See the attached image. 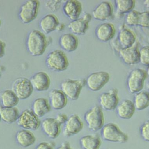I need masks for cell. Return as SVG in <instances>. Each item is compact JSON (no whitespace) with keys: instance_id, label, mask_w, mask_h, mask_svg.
<instances>
[{"instance_id":"6da1fadb","label":"cell","mask_w":149,"mask_h":149,"mask_svg":"<svg viewBox=\"0 0 149 149\" xmlns=\"http://www.w3.org/2000/svg\"><path fill=\"white\" fill-rule=\"evenodd\" d=\"M48 40L44 33L38 30L31 31L27 37L26 47L29 53L33 56H40L45 52Z\"/></svg>"},{"instance_id":"7a4b0ae2","label":"cell","mask_w":149,"mask_h":149,"mask_svg":"<svg viewBox=\"0 0 149 149\" xmlns=\"http://www.w3.org/2000/svg\"><path fill=\"white\" fill-rule=\"evenodd\" d=\"M101 136L104 141L109 142L125 143L129 140V136L115 123L105 124L101 130Z\"/></svg>"},{"instance_id":"3957f363","label":"cell","mask_w":149,"mask_h":149,"mask_svg":"<svg viewBox=\"0 0 149 149\" xmlns=\"http://www.w3.org/2000/svg\"><path fill=\"white\" fill-rule=\"evenodd\" d=\"M84 120L90 131L95 132L101 130L105 125L103 109L100 106H94L86 112Z\"/></svg>"},{"instance_id":"277c9868","label":"cell","mask_w":149,"mask_h":149,"mask_svg":"<svg viewBox=\"0 0 149 149\" xmlns=\"http://www.w3.org/2000/svg\"><path fill=\"white\" fill-rule=\"evenodd\" d=\"M47 67L55 72L65 71L69 66L68 57L61 50H55L48 54L45 60Z\"/></svg>"},{"instance_id":"5b68a950","label":"cell","mask_w":149,"mask_h":149,"mask_svg":"<svg viewBox=\"0 0 149 149\" xmlns=\"http://www.w3.org/2000/svg\"><path fill=\"white\" fill-rule=\"evenodd\" d=\"M148 76L147 71L144 69L136 68L133 70L127 80V86L129 92L132 94H136L143 91Z\"/></svg>"},{"instance_id":"8992f818","label":"cell","mask_w":149,"mask_h":149,"mask_svg":"<svg viewBox=\"0 0 149 149\" xmlns=\"http://www.w3.org/2000/svg\"><path fill=\"white\" fill-rule=\"evenodd\" d=\"M86 85L84 79L65 80L61 84V90L64 93L68 99L76 101L80 95L83 87Z\"/></svg>"},{"instance_id":"52a82bcc","label":"cell","mask_w":149,"mask_h":149,"mask_svg":"<svg viewBox=\"0 0 149 149\" xmlns=\"http://www.w3.org/2000/svg\"><path fill=\"white\" fill-rule=\"evenodd\" d=\"M41 121L31 109H26L20 114L17 125L22 129L36 131L41 127Z\"/></svg>"},{"instance_id":"ba28073f","label":"cell","mask_w":149,"mask_h":149,"mask_svg":"<svg viewBox=\"0 0 149 149\" xmlns=\"http://www.w3.org/2000/svg\"><path fill=\"white\" fill-rule=\"evenodd\" d=\"M40 3L38 0H29L21 6L19 17L22 22L28 24L34 21L38 15Z\"/></svg>"},{"instance_id":"9c48e42d","label":"cell","mask_w":149,"mask_h":149,"mask_svg":"<svg viewBox=\"0 0 149 149\" xmlns=\"http://www.w3.org/2000/svg\"><path fill=\"white\" fill-rule=\"evenodd\" d=\"M110 74L106 71H98L88 75L86 80V85L93 91L97 92L102 89L109 81Z\"/></svg>"},{"instance_id":"30bf717a","label":"cell","mask_w":149,"mask_h":149,"mask_svg":"<svg viewBox=\"0 0 149 149\" xmlns=\"http://www.w3.org/2000/svg\"><path fill=\"white\" fill-rule=\"evenodd\" d=\"M12 90L19 99L23 100L29 98L34 90L29 79L26 78H19L12 83Z\"/></svg>"},{"instance_id":"8fae6325","label":"cell","mask_w":149,"mask_h":149,"mask_svg":"<svg viewBox=\"0 0 149 149\" xmlns=\"http://www.w3.org/2000/svg\"><path fill=\"white\" fill-rule=\"evenodd\" d=\"M119 101L118 91L116 88H112L108 92L103 93L99 97L100 106L106 111H112L116 109Z\"/></svg>"},{"instance_id":"7c38bea8","label":"cell","mask_w":149,"mask_h":149,"mask_svg":"<svg viewBox=\"0 0 149 149\" xmlns=\"http://www.w3.org/2000/svg\"><path fill=\"white\" fill-rule=\"evenodd\" d=\"M84 128V123L78 115L73 114L69 117L63 129L64 136L70 137L78 134Z\"/></svg>"},{"instance_id":"4fadbf2b","label":"cell","mask_w":149,"mask_h":149,"mask_svg":"<svg viewBox=\"0 0 149 149\" xmlns=\"http://www.w3.org/2000/svg\"><path fill=\"white\" fill-rule=\"evenodd\" d=\"M61 126L55 118H45L41 122L43 132L50 139H56L59 136L62 132Z\"/></svg>"},{"instance_id":"5bb4252c","label":"cell","mask_w":149,"mask_h":149,"mask_svg":"<svg viewBox=\"0 0 149 149\" xmlns=\"http://www.w3.org/2000/svg\"><path fill=\"white\" fill-rule=\"evenodd\" d=\"M34 90L37 92H45L49 88L51 79L48 73L39 71L35 73L30 79Z\"/></svg>"},{"instance_id":"9a60e30c","label":"cell","mask_w":149,"mask_h":149,"mask_svg":"<svg viewBox=\"0 0 149 149\" xmlns=\"http://www.w3.org/2000/svg\"><path fill=\"white\" fill-rule=\"evenodd\" d=\"M49 101L52 108L60 110L67 106L68 98L62 90L53 89L49 93Z\"/></svg>"},{"instance_id":"2e32d148","label":"cell","mask_w":149,"mask_h":149,"mask_svg":"<svg viewBox=\"0 0 149 149\" xmlns=\"http://www.w3.org/2000/svg\"><path fill=\"white\" fill-rule=\"evenodd\" d=\"M91 19V15L88 13H86L81 18L71 21L68 25V27L73 34L83 35L88 29L89 23Z\"/></svg>"},{"instance_id":"e0dca14e","label":"cell","mask_w":149,"mask_h":149,"mask_svg":"<svg viewBox=\"0 0 149 149\" xmlns=\"http://www.w3.org/2000/svg\"><path fill=\"white\" fill-rule=\"evenodd\" d=\"M113 8L110 2L103 1L100 3L92 12L93 17L95 20L104 21L112 17Z\"/></svg>"},{"instance_id":"ac0fdd59","label":"cell","mask_w":149,"mask_h":149,"mask_svg":"<svg viewBox=\"0 0 149 149\" xmlns=\"http://www.w3.org/2000/svg\"><path fill=\"white\" fill-rule=\"evenodd\" d=\"M120 55L124 63L128 65H134L140 62V50L136 45L130 48L120 49Z\"/></svg>"},{"instance_id":"d6986e66","label":"cell","mask_w":149,"mask_h":149,"mask_svg":"<svg viewBox=\"0 0 149 149\" xmlns=\"http://www.w3.org/2000/svg\"><path fill=\"white\" fill-rule=\"evenodd\" d=\"M136 110L134 102L130 99H125L119 103L116 108L118 117L124 120L131 119Z\"/></svg>"},{"instance_id":"ffe728a7","label":"cell","mask_w":149,"mask_h":149,"mask_svg":"<svg viewBox=\"0 0 149 149\" xmlns=\"http://www.w3.org/2000/svg\"><path fill=\"white\" fill-rule=\"evenodd\" d=\"M116 32L114 25L111 23L106 22L98 26L95 30V35L100 41L107 42L113 38Z\"/></svg>"},{"instance_id":"44dd1931","label":"cell","mask_w":149,"mask_h":149,"mask_svg":"<svg viewBox=\"0 0 149 149\" xmlns=\"http://www.w3.org/2000/svg\"><path fill=\"white\" fill-rule=\"evenodd\" d=\"M82 10L81 3L77 0L67 1L63 7L64 13L72 21L79 18Z\"/></svg>"},{"instance_id":"7402d4cb","label":"cell","mask_w":149,"mask_h":149,"mask_svg":"<svg viewBox=\"0 0 149 149\" xmlns=\"http://www.w3.org/2000/svg\"><path fill=\"white\" fill-rule=\"evenodd\" d=\"M15 140L19 146L22 148H27L35 144L36 138L31 130L22 129L16 134Z\"/></svg>"},{"instance_id":"603a6c76","label":"cell","mask_w":149,"mask_h":149,"mask_svg":"<svg viewBox=\"0 0 149 149\" xmlns=\"http://www.w3.org/2000/svg\"><path fill=\"white\" fill-rule=\"evenodd\" d=\"M136 37L134 31L127 28L123 27L118 35V41L121 49L132 47L135 44Z\"/></svg>"},{"instance_id":"cb8c5ba5","label":"cell","mask_w":149,"mask_h":149,"mask_svg":"<svg viewBox=\"0 0 149 149\" xmlns=\"http://www.w3.org/2000/svg\"><path fill=\"white\" fill-rule=\"evenodd\" d=\"M52 107L49 100L45 98H38L33 101L31 110L38 118H41L50 113Z\"/></svg>"},{"instance_id":"d4e9b609","label":"cell","mask_w":149,"mask_h":149,"mask_svg":"<svg viewBox=\"0 0 149 149\" xmlns=\"http://www.w3.org/2000/svg\"><path fill=\"white\" fill-rule=\"evenodd\" d=\"M59 23L56 16L50 14L43 17L39 22V26L44 33L48 34L56 30Z\"/></svg>"},{"instance_id":"484cf974","label":"cell","mask_w":149,"mask_h":149,"mask_svg":"<svg viewBox=\"0 0 149 149\" xmlns=\"http://www.w3.org/2000/svg\"><path fill=\"white\" fill-rule=\"evenodd\" d=\"M59 44L64 50L72 52L77 49L79 45V39L73 33H65L60 37Z\"/></svg>"},{"instance_id":"4316f807","label":"cell","mask_w":149,"mask_h":149,"mask_svg":"<svg viewBox=\"0 0 149 149\" xmlns=\"http://www.w3.org/2000/svg\"><path fill=\"white\" fill-rule=\"evenodd\" d=\"M79 143L82 149H100L102 140L97 134L86 135L81 138Z\"/></svg>"},{"instance_id":"83f0119b","label":"cell","mask_w":149,"mask_h":149,"mask_svg":"<svg viewBox=\"0 0 149 149\" xmlns=\"http://www.w3.org/2000/svg\"><path fill=\"white\" fill-rule=\"evenodd\" d=\"M19 110L16 107H4L0 106V115L1 120L8 124L16 122L20 115Z\"/></svg>"},{"instance_id":"f1b7e54d","label":"cell","mask_w":149,"mask_h":149,"mask_svg":"<svg viewBox=\"0 0 149 149\" xmlns=\"http://www.w3.org/2000/svg\"><path fill=\"white\" fill-rule=\"evenodd\" d=\"M1 106L4 107H15L19 103V99L12 90H4L0 94Z\"/></svg>"},{"instance_id":"f546056e","label":"cell","mask_w":149,"mask_h":149,"mask_svg":"<svg viewBox=\"0 0 149 149\" xmlns=\"http://www.w3.org/2000/svg\"><path fill=\"white\" fill-rule=\"evenodd\" d=\"M136 109L143 111L149 107V93L148 91H142L135 94L134 101Z\"/></svg>"},{"instance_id":"4dcf8cb0","label":"cell","mask_w":149,"mask_h":149,"mask_svg":"<svg viewBox=\"0 0 149 149\" xmlns=\"http://www.w3.org/2000/svg\"><path fill=\"white\" fill-rule=\"evenodd\" d=\"M116 5L117 12L120 14L128 13L133 10L135 6L134 0H116Z\"/></svg>"},{"instance_id":"1f68e13d","label":"cell","mask_w":149,"mask_h":149,"mask_svg":"<svg viewBox=\"0 0 149 149\" xmlns=\"http://www.w3.org/2000/svg\"><path fill=\"white\" fill-rule=\"evenodd\" d=\"M139 11L133 10L127 14L126 22L130 26H137Z\"/></svg>"},{"instance_id":"d6a6232c","label":"cell","mask_w":149,"mask_h":149,"mask_svg":"<svg viewBox=\"0 0 149 149\" xmlns=\"http://www.w3.org/2000/svg\"><path fill=\"white\" fill-rule=\"evenodd\" d=\"M137 26L149 28V11L139 12Z\"/></svg>"},{"instance_id":"836d02e7","label":"cell","mask_w":149,"mask_h":149,"mask_svg":"<svg viewBox=\"0 0 149 149\" xmlns=\"http://www.w3.org/2000/svg\"><path fill=\"white\" fill-rule=\"evenodd\" d=\"M140 62L143 65L149 66V46H143L140 50Z\"/></svg>"},{"instance_id":"e575fe53","label":"cell","mask_w":149,"mask_h":149,"mask_svg":"<svg viewBox=\"0 0 149 149\" xmlns=\"http://www.w3.org/2000/svg\"><path fill=\"white\" fill-rule=\"evenodd\" d=\"M140 134L144 141L149 142V120L145 121L141 126Z\"/></svg>"},{"instance_id":"d590c367","label":"cell","mask_w":149,"mask_h":149,"mask_svg":"<svg viewBox=\"0 0 149 149\" xmlns=\"http://www.w3.org/2000/svg\"><path fill=\"white\" fill-rule=\"evenodd\" d=\"M61 1H50L46 3V7L52 11H56L60 7Z\"/></svg>"},{"instance_id":"8d00e7d4","label":"cell","mask_w":149,"mask_h":149,"mask_svg":"<svg viewBox=\"0 0 149 149\" xmlns=\"http://www.w3.org/2000/svg\"><path fill=\"white\" fill-rule=\"evenodd\" d=\"M35 149H55V145L52 142H42L37 145Z\"/></svg>"},{"instance_id":"74e56055","label":"cell","mask_w":149,"mask_h":149,"mask_svg":"<svg viewBox=\"0 0 149 149\" xmlns=\"http://www.w3.org/2000/svg\"><path fill=\"white\" fill-rule=\"evenodd\" d=\"M55 118L56 121L62 126V125H64L65 124L69 117L65 113H60L58 114Z\"/></svg>"},{"instance_id":"f35d334b","label":"cell","mask_w":149,"mask_h":149,"mask_svg":"<svg viewBox=\"0 0 149 149\" xmlns=\"http://www.w3.org/2000/svg\"><path fill=\"white\" fill-rule=\"evenodd\" d=\"M6 44L4 42L0 40V59L5 54V49Z\"/></svg>"},{"instance_id":"ab89813d","label":"cell","mask_w":149,"mask_h":149,"mask_svg":"<svg viewBox=\"0 0 149 149\" xmlns=\"http://www.w3.org/2000/svg\"><path fill=\"white\" fill-rule=\"evenodd\" d=\"M56 149H73L69 142L63 143Z\"/></svg>"},{"instance_id":"60d3db41","label":"cell","mask_w":149,"mask_h":149,"mask_svg":"<svg viewBox=\"0 0 149 149\" xmlns=\"http://www.w3.org/2000/svg\"><path fill=\"white\" fill-rule=\"evenodd\" d=\"M65 28V25L63 23H59L57 27L56 30L58 31H62Z\"/></svg>"},{"instance_id":"b9f144b4","label":"cell","mask_w":149,"mask_h":149,"mask_svg":"<svg viewBox=\"0 0 149 149\" xmlns=\"http://www.w3.org/2000/svg\"><path fill=\"white\" fill-rule=\"evenodd\" d=\"M144 5L146 8L149 9V0H146L144 1Z\"/></svg>"},{"instance_id":"7bdbcfd3","label":"cell","mask_w":149,"mask_h":149,"mask_svg":"<svg viewBox=\"0 0 149 149\" xmlns=\"http://www.w3.org/2000/svg\"><path fill=\"white\" fill-rule=\"evenodd\" d=\"M147 74H148V76L149 77V66H148V69L147 70Z\"/></svg>"},{"instance_id":"ee69618b","label":"cell","mask_w":149,"mask_h":149,"mask_svg":"<svg viewBox=\"0 0 149 149\" xmlns=\"http://www.w3.org/2000/svg\"><path fill=\"white\" fill-rule=\"evenodd\" d=\"M148 93H149V84H148Z\"/></svg>"},{"instance_id":"f6af8a7d","label":"cell","mask_w":149,"mask_h":149,"mask_svg":"<svg viewBox=\"0 0 149 149\" xmlns=\"http://www.w3.org/2000/svg\"><path fill=\"white\" fill-rule=\"evenodd\" d=\"M1 18H0V26H1Z\"/></svg>"},{"instance_id":"bcb514c9","label":"cell","mask_w":149,"mask_h":149,"mask_svg":"<svg viewBox=\"0 0 149 149\" xmlns=\"http://www.w3.org/2000/svg\"><path fill=\"white\" fill-rule=\"evenodd\" d=\"M1 71H0V78H1Z\"/></svg>"},{"instance_id":"7dc6e473","label":"cell","mask_w":149,"mask_h":149,"mask_svg":"<svg viewBox=\"0 0 149 149\" xmlns=\"http://www.w3.org/2000/svg\"><path fill=\"white\" fill-rule=\"evenodd\" d=\"M1 115H0V122H1Z\"/></svg>"},{"instance_id":"c3c4849f","label":"cell","mask_w":149,"mask_h":149,"mask_svg":"<svg viewBox=\"0 0 149 149\" xmlns=\"http://www.w3.org/2000/svg\"></svg>"}]
</instances>
